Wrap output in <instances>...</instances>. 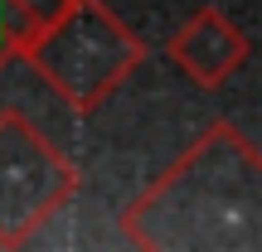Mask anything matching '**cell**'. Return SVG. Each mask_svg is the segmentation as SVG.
Instances as JSON below:
<instances>
[{
  "label": "cell",
  "instance_id": "4",
  "mask_svg": "<svg viewBox=\"0 0 262 252\" xmlns=\"http://www.w3.org/2000/svg\"><path fill=\"white\" fill-rule=\"evenodd\" d=\"M165 58L189 78L194 87H224L248 63V34L224 15L204 5L165 39Z\"/></svg>",
  "mask_w": 262,
  "mask_h": 252
},
{
  "label": "cell",
  "instance_id": "5",
  "mask_svg": "<svg viewBox=\"0 0 262 252\" xmlns=\"http://www.w3.org/2000/svg\"><path fill=\"white\" fill-rule=\"evenodd\" d=\"M29 39H34V29L25 25V15H19L10 0H0V73H5V63H15V58L25 54Z\"/></svg>",
  "mask_w": 262,
  "mask_h": 252
},
{
  "label": "cell",
  "instance_id": "2",
  "mask_svg": "<svg viewBox=\"0 0 262 252\" xmlns=\"http://www.w3.org/2000/svg\"><path fill=\"white\" fill-rule=\"evenodd\" d=\"M25 58L68 112L93 117L146 63L141 34L107 0H68V10L25 44Z\"/></svg>",
  "mask_w": 262,
  "mask_h": 252
},
{
  "label": "cell",
  "instance_id": "6",
  "mask_svg": "<svg viewBox=\"0 0 262 252\" xmlns=\"http://www.w3.org/2000/svg\"><path fill=\"white\" fill-rule=\"evenodd\" d=\"M10 5H15L19 15H25V25L34 29V34H39L44 25H54V19H58V15L68 10V0H10Z\"/></svg>",
  "mask_w": 262,
  "mask_h": 252
},
{
  "label": "cell",
  "instance_id": "3",
  "mask_svg": "<svg viewBox=\"0 0 262 252\" xmlns=\"http://www.w3.org/2000/svg\"><path fill=\"white\" fill-rule=\"evenodd\" d=\"M78 165L19 107L0 112V247H25L78 194Z\"/></svg>",
  "mask_w": 262,
  "mask_h": 252
},
{
  "label": "cell",
  "instance_id": "1",
  "mask_svg": "<svg viewBox=\"0 0 262 252\" xmlns=\"http://www.w3.org/2000/svg\"><path fill=\"white\" fill-rule=\"evenodd\" d=\"M141 252H224L262 243V155L233 122H214L150 189L122 209Z\"/></svg>",
  "mask_w": 262,
  "mask_h": 252
}]
</instances>
